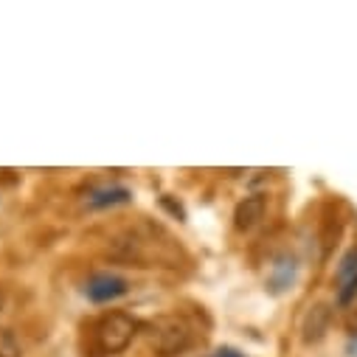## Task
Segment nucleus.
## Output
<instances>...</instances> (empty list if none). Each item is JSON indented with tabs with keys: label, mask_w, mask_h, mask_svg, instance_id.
Returning <instances> with one entry per match:
<instances>
[{
	"label": "nucleus",
	"mask_w": 357,
	"mask_h": 357,
	"mask_svg": "<svg viewBox=\"0 0 357 357\" xmlns=\"http://www.w3.org/2000/svg\"><path fill=\"white\" fill-rule=\"evenodd\" d=\"M189 340H192V329L183 318H177V315L158 318L152 324V332H149V343L160 357H172L177 351H183L189 346Z\"/></svg>",
	"instance_id": "obj_1"
},
{
	"label": "nucleus",
	"mask_w": 357,
	"mask_h": 357,
	"mask_svg": "<svg viewBox=\"0 0 357 357\" xmlns=\"http://www.w3.org/2000/svg\"><path fill=\"white\" fill-rule=\"evenodd\" d=\"M135 329H138V324H135L127 312H110V315H105V318L96 324V340H99L102 351H107V354H121V351L132 343Z\"/></svg>",
	"instance_id": "obj_2"
},
{
	"label": "nucleus",
	"mask_w": 357,
	"mask_h": 357,
	"mask_svg": "<svg viewBox=\"0 0 357 357\" xmlns=\"http://www.w3.org/2000/svg\"><path fill=\"white\" fill-rule=\"evenodd\" d=\"M127 290H130V287H127V282H124L121 276H113V273H99V276H93L91 282H87V287H84L87 298L96 301V304H105V301L121 298Z\"/></svg>",
	"instance_id": "obj_3"
},
{
	"label": "nucleus",
	"mask_w": 357,
	"mask_h": 357,
	"mask_svg": "<svg viewBox=\"0 0 357 357\" xmlns=\"http://www.w3.org/2000/svg\"><path fill=\"white\" fill-rule=\"evenodd\" d=\"M264 211H267L264 195H250V197H245V200L236 206V211H234V225H236V231H250V228H256V225L264 220Z\"/></svg>",
	"instance_id": "obj_4"
},
{
	"label": "nucleus",
	"mask_w": 357,
	"mask_h": 357,
	"mask_svg": "<svg viewBox=\"0 0 357 357\" xmlns=\"http://www.w3.org/2000/svg\"><path fill=\"white\" fill-rule=\"evenodd\" d=\"M329 307L326 304H315V307H310L307 310V315H304V321H301V332H304V340L307 343H315V340H321L324 335H326V329H329Z\"/></svg>",
	"instance_id": "obj_5"
},
{
	"label": "nucleus",
	"mask_w": 357,
	"mask_h": 357,
	"mask_svg": "<svg viewBox=\"0 0 357 357\" xmlns=\"http://www.w3.org/2000/svg\"><path fill=\"white\" fill-rule=\"evenodd\" d=\"M130 189H121V186H113V189H99L91 195V203L93 208H105V206H121V203H130Z\"/></svg>",
	"instance_id": "obj_6"
},
{
	"label": "nucleus",
	"mask_w": 357,
	"mask_h": 357,
	"mask_svg": "<svg viewBox=\"0 0 357 357\" xmlns=\"http://www.w3.org/2000/svg\"><path fill=\"white\" fill-rule=\"evenodd\" d=\"M293 273H296V267H293V261H287V259H282L279 264H276V276H273V290L279 293V290H284L290 282H293Z\"/></svg>",
	"instance_id": "obj_7"
},
{
	"label": "nucleus",
	"mask_w": 357,
	"mask_h": 357,
	"mask_svg": "<svg viewBox=\"0 0 357 357\" xmlns=\"http://www.w3.org/2000/svg\"><path fill=\"white\" fill-rule=\"evenodd\" d=\"M357 276V248H351L349 253H346V259L340 261V271H337V279L340 282H349V279H354Z\"/></svg>",
	"instance_id": "obj_8"
},
{
	"label": "nucleus",
	"mask_w": 357,
	"mask_h": 357,
	"mask_svg": "<svg viewBox=\"0 0 357 357\" xmlns=\"http://www.w3.org/2000/svg\"><path fill=\"white\" fill-rule=\"evenodd\" d=\"M354 296H357V276H354V279H349V282H346V287L337 293V304H340V307H346V304H351V298H354Z\"/></svg>",
	"instance_id": "obj_9"
},
{
	"label": "nucleus",
	"mask_w": 357,
	"mask_h": 357,
	"mask_svg": "<svg viewBox=\"0 0 357 357\" xmlns=\"http://www.w3.org/2000/svg\"><path fill=\"white\" fill-rule=\"evenodd\" d=\"M214 357H242V354L234 349H220V351H214Z\"/></svg>",
	"instance_id": "obj_10"
},
{
	"label": "nucleus",
	"mask_w": 357,
	"mask_h": 357,
	"mask_svg": "<svg viewBox=\"0 0 357 357\" xmlns=\"http://www.w3.org/2000/svg\"><path fill=\"white\" fill-rule=\"evenodd\" d=\"M0 310H3V293H0Z\"/></svg>",
	"instance_id": "obj_11"
},
{
	"label": "nucleus",
	"mask_w": 357,
	"mask_h": 357,
	"mask_svg": "<svg viewBox=\"0 0 357 357\" xmlns=\"http://www.w3.org/2000/svg\"><path fill=\"white\" fill-rule=\"evenodd\" d=\"M0 357H3V354H0Z\"/></svg>",
	"instance_id": "obj_12"
}]
</instances>
